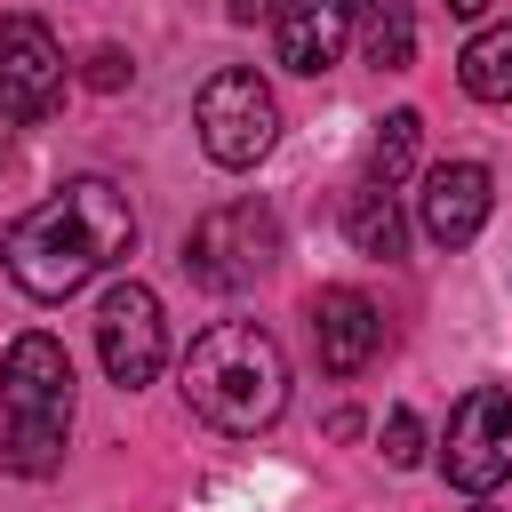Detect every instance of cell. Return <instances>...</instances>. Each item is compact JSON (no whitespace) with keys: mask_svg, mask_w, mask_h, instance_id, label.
Listing matches in <instances>:
<instances>
[{"mask_svg":"<svg viewBox=\"0 0 512 512\" xmlns=\"http://www.w3.org/2000/svg\"><path fill=\"white\" fill-rule=\"evenodd\" d=\"M360 48L384 72H408L416 56V0H360Z\"/></svg>","mask_w":512,"mask_h":512,"instance_id":"5bb4252c","label":"cell"},{"mask_svg":"<svg viewBox=\"0 0 512 512\" xmlns=\"http://www.w3.org/2000/svg\"><path fill=\"white\" fill-rule=\"evenodd\" d=\"M192 128H200V152H208L216 168H256V160L272 152V136H280V104H272V88H264L248 64H232V72H216V80L200 88Z\"/></svg>","mask_w":512,"mask_h":512,"instance_id":"5b68a950","label":"cell"},{"mask_svg":"<svg viewBox=\"0 0 512 512\" xmlns=\"http://www.w3.org/2000/svg\"><path fill=\"white\" fill-rule=\"evenodd\" d=\"M96 352H104V376L120 392L152 384L160 360H168V320H160V296L144 280H112L104 304H96Z\"/></svg>","mask_w":512,"mask_h":512,"instance_id":"52a82bcc","label":"cell"},{"mask_svg":"<svg viewBox=\"0 0 512 512\" xmlns=\"http://www.w3.org/2000/svg\"><path fill=\"white\" fill-rule=\"evenodd\" d=\"M344 232H352V248H360V256H400V240H408V224H400V200H392L384 184H360V192H344Z\"/></svg>","mask_w":512,"mask_h":512,"instance_id":"4fadbf2b","label":"cell"},{"mask_svg":"<svg viewBox=\"0 0 512 512\" xmlns=\"http://www.w3.org/2000/svg\"><path fill=\"white\" fill-rule=\"evenodd\" d=\"M440 472L464 496H488V488L512 480V392L504 384H472L456 400L448 440H440Z\"/></svg>","mask_w":512,"mask_h":512,"instance_id":"8992f818","label":"cell"},{"mask_svg":"<svg viewBox=\"0 0 512 512\" xmlns=\"http://www.w3.org/2000/svg\"><path fill=\"white\" fill-rule=\"evenodd\" d=\"M424 456V424H416V408H392L384 416V464H416Z\"/></svg>","mask_w":512,"mask_h":512,"instance_id":"2e32d148","label":"cell"},{"mask_svg":"<svg viewBox=\"0 0 512 512\" xmlns=\"http://www.w3.org/2000/svg\"><path fill=\"white\" fill-rule=\"evenodd\" d=\"M64 96V48L40 16H0V136L48 120Z\"/></svg>","mask_w":512,"mask_h":512,"instance_id":"ba28073f","label":"cell"},{"mask_svg":"<svg viewBox=\"0 0 512 512\" xmlns=\"http://www.w3.org/2000/svg\"><path fill=\"white\" fill-rule=\"evenodd\" d=\"M352 32H360V0H296L280 16V64L312 80L352 48Z\"/></svg>","mask_w":512,"mask_h":512,"instance_id":"8fae6325","label":"cell"},{"mask_svg":"<svg viewBox=\"0 0 512 512\" xmlns=\"http://www.w3.org/2000/svg\"><path fill=\"white\" fill-rule=\"evenodd\" d=\"M416 144H424V112H408V104L384 112V120H376V144H368V184L392 192V184L416 168Z\"/></svg>","mask_w":512,"mask_h":512,"instance_id":"9a60e30c","label":"cell"},{"mask_svg":"<svg viewBox=\"0 0 512 512\" xmlns=\"http://www.w3.org/2000/svg\"><path fill=\"white\" fill-rule=\"evenodd\" d=\"M184 400H192L200 424L248 440V432L280 424V408H288V360H280V344L256 320H216L184 352Z\"/></svg>","mask_w":512,"mask_h":512,"instance_id":"7a4b0ae2","label":"cell"},{"mask_svg":"<svg viewBox=\"0 0 512 512\" xmlns=\"http://www.w3.org/2000/svg\"><path fill=\"white\" fill-rule=\"evenodd\" d=\"M480 512H496V504H480Z\"/></svg>","mask_w":512,"mask_h":512,"instance_id":"ffe728a7","label":"cell"},{"mask_svg":"<svg viewBox=\"0 0 512 512\" xmlns=\"http://www.w3.org/2000/svg\"><path fill=\"white\" fill-rule=\"evenodd\" d=\"M480 8H488V0H448V16H480Z\"/></svg>","mask_w":512,"mask_h":512,"instance_id":"d6986e66","label":"cell"},{"mask_svg":"<svg viewBox=\"0 0 512 512\" xmlns=\"http://www.w3.org/2000/svg\"><path fill=\"white\" fill-rule=\"evenodd\" d=\"M376 344H384V320L360 288H320L312 296V352H320L328 376H360L376 360Z\"/></svg>","mask_w":512,"mask_h":512,"instance_id":"30bf717a","label":"cell"},{"mask_svg":"<svg viewBox=\"0 0 512 512\" xmlns=\"http://www.w3.org/2000/svg\"><path fill=\"white\" fill-rule=\"evenodd\" d=\"M288 8H296V0H232V24H256V16H272V24H280Z\"/></svg>","mask_w":512,"mask_h":512,"instance_id":"ac0fdd59","label":"cell"},{"mask_svg":"<svg viewBox=\"0 0 512 512\" xmlns=\"http://www.w3.org/2000/svg\"><path fill=\"white\" fill-rule=\"evenodd\" d=\"M456 80H464L472 104H512V24L472 32L464 56H456Z\"/></svg>","mask_w":512,"mask_h":512,"instance_id":"7c38bea8","label":"cell"},{"mask_svg":"<svg viewBox=\"0 0 512 512\" xmlns=\"http://www.w3.org/2000/svg\"><path fill=\"white\" fill-rule=\"evenodd\" d=\"M272 264H280V216L264 200H224L184 232V272L200 288H216V296L256 288Z\"/></svg>","mask_w":512,"mask_h":512,"instance_id":"277c9868","label":"cell"},{"mask_svg":"<svg viewBox=\"0 0 512 512\" xmlns=\"http://www.w3.org/2000/svg\"><path fill=\"white\" fill-rule=\"evenodd\" d=\"M136 248V216H128V192L104 184V176H72L64 192H48L40 208H24L0 240L8 256V280L32 296V304H64L80 296L96 272H112L120 256Z\"/></svg>","mask_w":512,"mask_h":512,"instance_id":"6da1fadb","label":"cell"},{"mask_svg":"<svg viewBox=\"0 0 512 512\" xmlns=\"http://www.w3.org/2000/svg\"><path fill=\"white\" fill-rule=\"evenodd\" d=\"M128 72H136V64H128L120 48H88V56H80V80H88V88H104V96H112V88H128Z\"/></svg>","mask_w":512,"mask_h":512,"instance_id":"e0dca14e","label":"cell"},{"mask_svg":"<svg viewBox=\"0 0 512 512\" xmlns=\"http://www.w3.org/2000/svg\"><path fill=\"white\" fill-rule=\"evenodd\" d=\"M0 400H8V472L40 480L64 464V432H72V352L48 328H24L0 360Z\"/></svg>","mask_w":512,"mask_h":512,"instance_id":"3957f363","label":"cell"},{"mask_svg":"<svg viewBox=\"0 0 512 512\" xmlns=\"http://www.w3.org/2000/svg\"><path fill=\"white\" fill-rule=\"evenodd\" d=\"M488 200H496V184H488V168H480V160H440V168L424 176L416 224H424V240H432V248H464V240H480Z\"/></svg>","mask_w":512,"mask_h":512,"instance_id":"9c48e42d","label":"cell"}]
</instances>
